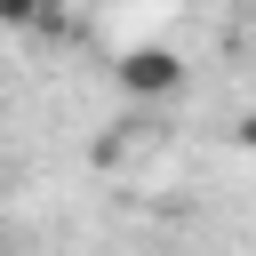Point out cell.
Returning a JSON list of instances; mask_svg holds the SVG:
<instances>
[{"mask_svg":"<svg viewBox=\"0 0 256 256\" xmlns=\"http://www.w3.org/2000/svg\"><path fill=\"white\" fill-rule=\"evenodd\" d=\"M0 16H8V24H16V32H32V24H40V16H48V0H0Z\"/></svg>","mask_w":256,"mask_h":256,"instance_id":"2","label":"cell"},{"mask_svg":"<svg viewBox=\"0 0 256 256\" xmlns=\"http://www.w3.org/2000/svg\"><path fill=\"white\" fill-rule=\"evenodd\" d=\"M176 80H184V64H176L168 48H128V56H120V88H128V96H168Z\"/></svg>","mask_w":256,"mask_h":256,"instance_id":"1","label":"cell"},{"mask_svg":"<svg viewBox=\"0 0 256 256\" xmlns=\"http://www.w3.org/2000/svg\"><path fill=\"white\" fill-rule=\"evenodd\" d=\"M56 8H64V0H48V16H56Z\"/></svg>","mask_w":256,"mask_h":256,"instance_id":"3","label":"cell"}]
</instances>
